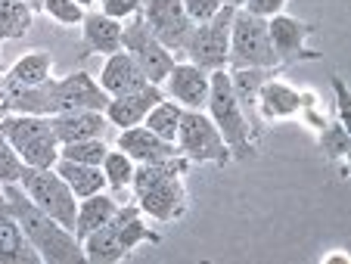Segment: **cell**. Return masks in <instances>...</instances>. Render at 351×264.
<instances>
[{"label": "cell", "mask_w": 351, "mask_h": 264, "mask_svg": "<svg viewBox=\"0 0 351 264\" xmlns=\"http://www.w3.org/2000/svg\"><path fill=\"white\" fill-rule=\"evenodd\" d=\"M224 3H230V7H237V10H239V7L245 3V0H224Z\"/></svg>", "instance_id": "40"}, {"label": "cell", "mask_w": 351, "mask_h": 264, "mask_svg": "<svg viewBox=\"0 0 351 264\" xmlns=\"http://www.w3.org/2000/svg\"><path fill=\"white\" fill-rule=\"evenodd\" d=\"M53 72V60H50V53L47 50H32L25 56L10 66L7 72V84L10 87H34V84H44Z\"/></svg>", "instance_id": "24"}, {"label": "cell", "mask_w": 351, "mask_h": 264, "mask_svg": "<svg viewBox=\"0 0 351 264\" xmlns=\"http://www.w3.org/2000/svg\"><path fill=\"white\" fill-rule=\"evenodd\" d=\"M103 178H106V187L115 193L121 190H131V180H134V168H137V162H134L128 152H121L119 146L115 149H109L106 156H103Z\"/></svg>", "instance_id": "28"}, {"label": "cell", "mask_w": 351, "mask_h": 264, "mask_svg": "<svg viewBox=\"0 0 351 264\" xmlns=\"http://www.w3.org/2000/svg\"><path fill=\"white\" fill-rule=\"evenodd\" d=\"M115 146H119L121 152H128V156L134 158V162H156V158H171V156H180L178 146L168 143V140H162L159 134H153L146 125H134V128H125V131H119V140H115Z\"/></svg>", "instance_id": "20"}, {"label": "cell", "mask_w": 351, "mask_h": 264, "mask_svg": "<svg viewBox=\"0 0 351 264\" xmlns=\"http://www.w3.org/2000/svg\"><path fill=\"white\" fill-rule=\"evenodd\" d=\"M0 264H40V255L7 205H0Z\"/></svg>", "instance_id": "21"}, {"label": "cell", "mask_w": 351, "mask_h": 264, "mask_svg": "<svg viewBox=\"0 0 351 264\" xmlns=\"http://www.w3.org/2000/svg\"><path fill=\"white\" fill-rule=\"evenodd\" d=\"M159 99H165L162 87L159 84H146L134 93H125V97H109L103 115H106V121L112 128H121V131H125V128L143 125V119L149 115V109H153Z\"/></svg>", "instance_id": "16"}, {"label": "cell", "mask_w": 351, "mask_h": 264, "mask_svg": "<svg viewBox=\"0 0 351 264\" xmlns=\"http://www.w3.org/2000/svg\"><path fill=\"white\" fill-rule=\"evenodd\" d=\"M3 205L16 215L22 233L28 237V243L34 245V252L40 255V264H81L87 261L81 239L75 237L69 227H62L60 221H53L47 211H40L32 199L25 196L19 184L3 187Z\"/></svg>", "instance_id": "2"}, {"label": "cell", "mask_w": 351, "mask_h": 264, "mask_svg": "<svg viewBox=\"0 0 351 264\" xmlns=\"http://www.w3.org/2000/svg\"><path fill=\"white\" fill-rule=\"evenodd\" d=\"M320 149L326 152V158H345L351 149V134L342 121H332V125H324L320 128V137H317Z\"/></svg>", "instance_id": "30"}, {"label": "cell", "mask_w": 351, "mask_h": 264, "mask_svg": "<svg viewBox=\"0 0 351 264\" xmlns=\"http://www.w3.org/2000/svg\"><path fill=\"white\" fill-rule=\"evenodd\" d=\"M53 93L56 112H69V109H97V112H103L109 103V93L87 72H69L62 78H53Z\"/></svg>", "instance_id": "13"}, {"label": "cell", "mask_w": 351, "mask_h": 264, "mask_svg": "<svg viewBox=\"0 0 351 264\" xmlns=\"http://www.w3.org/2000/svg\"><path fill=\"white\" fill-rule=\"evenodd\" d=\"M56 140L62 143H75V140H90V137H103L109 128L106 115L97 109H69V112H56L50 115Z\"/></svg>", "instance_id": "19"}, {"label": "cell", "mask_w": 351, "mask_h": 264, "mask_svg": "<svg viewBox=\"0 0 351 264\" xmlns=\"http://www.w3.org/2000/svg\"><path fill=\"white\" fill-rule=\"evenodd\" d=\"M286 3H289V0H245L243 10L245 13H252V16H258V19H271V16L283 13Z\"/></svg>", "instance_id": "35"}, {"label": "cell", "mask_w": 351, "mask_h": 264, "mask_svg": "<svg viewBox=\"0 0 351 264\" xmlns=\"http://www.w3.org/2000/svg\"><path fill=\"white\" fill-rule=\"evenodd\" d=\"M271 69L277 72L280 60L277 50L271 44V34H267V19L245 13L243 7L233 13V25H230V60L227 69Z\"/></svg>", "instance_id": "6"}, {"label": "cell", "mask_w": 351, "mask_h": 264, "mask_svg": "<svg viewBox=\"0 0 351 264\" xmlns=\"http://www.w3.org/2000/svg\"><path fill=\"white\" fill-rule=\"evenodd\" d=\"M0 205H3V187H0Z\"/></svg>", "instance_id": "41"}, {"label": "cell", "mask_w": 351, "mask_h": 264, "mask_svg": "<svg viewBox=\"0 0 351 264\" xmlns=\"http://www.w3.org/2000/svg\"><path fill=\"white\" fill-rule=\"evenodd\" d=\"M25 3H28V7H32V10H34V13H38V10H40V7H44V0H25Z\"/></svg>", "instance_id": "38"}, {"label": "cell", "mask_w": 351, "mask_h": 264, "mask_svg": "<svg viewBox=\"0 0 351 264\" xmlns=\"http://www.w3.org/2000/svg\"><path fill=\"white\" fill-rule=\"evenodd\" d=\"M298 112H305V93H298L292 84L280 78H267L258 87V97H255V115H261V121L274 125V121H286L295 119Z\"/></svg>", "instance_id": "14"}, {"label": "cell", "mask_w": 351, "mask_h": 264, "mask_svg": "<svg viewBox=\"0 0 351 264\" xmlns=\"http://www.w3.org/2000/svg\"><path fill=\"white\" fill-rule=\"evenodd\" d=\"M233 13H237V7L224 3V7H221L208 22L193 25L190 38H186V47H184L186 62L199 66L202 72H218V69H227V60H230Z\"/></svg>", "instance_id": "8"}, {"label": "cell", "mask_w": 351, "mask_h": 264, "mask_svg": "<svg viewBox=\"0 0 351 264\" xmlns=\"http://www.w3.org/2000/svg\"><path fill=\"white\" fill-rule=\"evenodd\" d=\"M208 78H212V91H208L206 112L215 121V128L221 131L230 156L233 158L255 156L258 152V140H255V131H252V119L243 112V106H239L237 93H233L230 72L218 69V72H208Z\"/></svg>", "instance_id": "4"}, {"label": "cell", "mask_w": 351, "mask_h": 264, "mask_svg": "<svg viewBox=\"0 0 351 264\" xmlns=\"http://www.w3.org/2000/svg\"><path fill=\"white\" fill-rule=\"evenodd\" d=\"M81 56H109V53L121 50V34H125V22L109 19L103 13H87L81 22Z\"/></svg>", "instance_id": "18"}, {"label": "cell", "mask_w": 351, "mask_h": 264, "mask_svg": "<svg viewBox=\"0 0 351 264\" xmlns=\"http://www.w3.org/2000/svg\"><path fill=\"white\" fill-rule=\"evenodd\" d=\"M320 264H348V255H345L342 249H332L330 255L320 258Z\"/></svg>", "instance_id": "36"}, {"label": "cell", "mask_w": 351, "mask_h": 264, "mask_svg": "<svg viewBox=\"0 0 351 264\" xmlns=\"http://www.w3.org/2000/svg\"><path fill=\"white\" fill-rule=\"evenodd\" d=\"M40 13H47L53 22H60V25H66V28H75V25H81V22H84L87 10L78 7L75 0H44Z\"/></svg>", "instance_id": "31"}, {"label": "cell", "mask_w": 351, "mask_h": 264, "mask_svg": "<svg viewBox=\"0 0 351 264\" xmlns=\"http://www.w3.org/2000/svg\"><path fill=\"white\" fill-rule=\"evenodd\" d=\"M143 16L146 28L153 32V38L159 44H165L171 53H184L186 47V38L193 32V22L190 16L184 13V3L180 0H143Z\"/></svg>", "instance_id": "12"}, {"label": "cell", "mask_w": 351, "mask_h": 264, "mask_svg": "<svg viewBox=\"0 0 351 264\" xmlns=\"http://www.w3.org/2000/svg\"><path fill=\"white\" fill-rule=\"evenodd\" d=\"M143 243L159 245L162 233L146 224V215L134 202V205H119V211L112 215L109 224H103L99 230L87 233L81 239V249H84L87 261L93 264H119L125 258H131V252Z\"/></svg>", "instance_id": "3"}, {"label": "cell", "mask_w": 351, "mask_h": 264, "mask_svg": "<svg viewBox=\"0 0 351 264\" xmlns=\"http://www.w3.org/2000/svg\"><path fill=\"white\" fill-rule=\"evenodd\" d=\"M212 78L193 62H174L171 75L165 78V97L180 103L184 109H206Z\"/></svg>", "instance_id": "15"}, {"label": "cell", "mask_w": 351, "mask_h": 264, "mask_svg": "<svg viewBox=\"0 0 351 264\" xmlns=\"http://www.w3.org/2000/svg\"><path fill=\"white\" fill-rule=\"evenodd\" d=\"M184 106L174 103V99H159V103L149 109V115L143 119V125L149 128L153 134H159L162 140H168V143H174V137H178V128H180V119H184Z\"/></svg>", "instance_id": "27"}, {"label": "cell", "mask_w": 351, "mask_h": 264, "mask_svg": "<svg viewBox=\"0 0 351 264\" xmlns=\"http://www.w3.org/2000/svg\"><path fill=\"white\" fill-rule=\"evenodd\" d=\"M99 87L109 93V97H125V93H134L140 87H146V75L140 72V66L134 62L131 53L119 50V53H109L103 60V69H99Z\"/></svg>", "instance_id": "17"}, {"label": "cell", "mask_w": 351, "mask_h": 264, "mask_svg": "<svg viewBox=\"0 0 351 264\" xmlns=\"http://www.w3.org/2000/svg\"><path fill=\"white\" fill-rule=\"evenodd\" d=\"M75 3H78V7H84V10H90L93 3H97V0H75Z\"/></svg>", "instance_id": "39"}, {"label": "cell", "mask_w": 351, "mask_h": 264, "mask_svg": "<svg viewBox=\"0 0 351 264\" xmlns=\"http://www.w3.org/2000/svg\"><path fill=\"white\" fill-rule=\"evenodd\" d=\"M180 3H184V13L190 16L193 25H199V22H208L221 7H224V0H180Z\"/></svg>", "instance_id": "34"}, {"label": "cell", "mask_w": 351, "mask_h": 264, "mask_svg": "<svg viewBox=\"0 0 351 264\" xmlns=\"http://www.w3.org/2000/svg\"><path fill=\"white\" fill-rule=\"evenodd\" d=\"M53 168L78 199H87V196H93V193L106 190V178H103V168L99 165H84V162H72V158H56Z\"/></svg>", "instance_id": "22"}, {"label": "cell", "mask_w": 351, "mask_h": 264, "mask_svg": "<svg viewBox=\"0 0 351 264\" xmlns=\"http://www.w3.org/2000/svg\"><path fill=\"white\" fill-rule=\"evenodd\" d=\"M34 25V10L25 0H0V44L19 40Z\"/></svg>", "instance_id": "25"}, {"label": "cell", "mask_w": 351, "mask_h": 264, "mask_svg": "<svg viewBox=\"0 0 351 264\" xmlns=\"http://www.w3.org/2000/svg\"><path fill=\"white\" fill-rule=\"evenodd\" d=\"M121 50L131 53L134 62L140 66V72L146 75V81H149V84H159V87L165 84V78L171 75L174 62H178L174 53L153 38V32L146 28L140 13L134 16V19H128L125 34H121Z\"/></svg>", "instance_id": "10"}, {"label": "cell", "mask_w": 351, "mask_h": 264, "mask_svg": "<svg viewBox=\"0 0 351 264\" xmlns=\"http://www.w3.org/2000/svg\"><path fill=\"white\" fill-rule=\"evenodd\" d=\"M186 162L184 156H171V158H156V162H140L134 168V180H131V193L134 202L140 205L149 221L156 224H171L180 221L190 208V196H186Z\"/></svg>", "instance_id": "1"}, {"label": "cell", "mask_w": 351, "mask_h": 264, "mask_svg": "<svg viewBox=\"0 0 351 264\" xmlns=\"http://www.w3.org/2000/svg\"><path fill=\"white\" fill-rule=\"evenodd\" d=\"M230 72V84H233V93H237L243 112L252 119L255 115V97H258V87L271 78V69H227Z\"/></svg>", "instance_id": "26"}, {"label": "cell", "mask_w": 351, "mask_h": 264, "mask_svg": "<svg viewBox=\"0 0 351 264\" xmlns=\"http://www.w3.org/2000/svg\"><path fill=\"white\" fill-rule=\"evenodd\" d=\"M178 152L186 162H199V165H218L224 168L230 162V149H227L221 131L215 128V121L208 119L206 109H186L184 119H180L178 137H174Z\"/></svg>", "instance_id": "7"}, {"label": "cell", "mask_w": 351, "mask_h": 264, "mask_svg": "<svg viewBox=\"0 0 351 264\" xmlns=\"http://www.w3.org/2000/svg\"><path fill=\"white\" fill-rule=\"evenodd\" d=\"M317 32L311 22H302L289 13H277L267 19V34L277 50L280 66H295V62H317L320 53L308 47V38Z\"/></svg>", "instance_id": "11"}, {"label": "cell", "mask_w": 351, "mask_h": 264, "mask_svg": "<svg viewBox=\"0 0 351 264\" xmlns=\"http://www.w3.org/2000/svg\"><path fill=\"white\" fill-rule=\"evenodd\" d=\"M109 152L106 140L90 137V140H75V143L60 146V158H72V162H84V165H103V156Z\"/></svg>", "instance_id": "29"}, {"label": "cell", "mask_w": 351, "mask_h": 264, "mask_svg": "<svg viewBox=\"0 0 351 264\" xmlns=\"http://www.w3.org/2000/svg\"><path fill=\"white\" fill-rule=\"evenodd\" d=\"M7 72L0 69V115H7Z\"/></svg>", "instance_id": "37"}, {"label": "cell", "mask_w": 351, "mask_h": 264, "mask_svg": "<svg viewBox=\"0 0 351 264\" xmlns=\"http://www.w3.org/2000/svg\"><path fill=\"white\" fill-rule=\"evenodd\" d=\"M99 3V13L109 16V19H119V22H128L143 10V0H97Z\"/></svg>", "instance_id": "33"}, {"label": "cell", "mask_w": 351, "mask_h": 264, "mask_svg": "<svg viewBox=\"0 0 351 264\" xmlns=\"http://www.w3.org/2000/svg\"><path fill=\"white\" fill-rule=\"evenodd\" d=\"M22 171H25V162L19 158V152L10 146V140L0 134V187L7 184H19Z\"/></svg>", "instance_id": "32"}, {"label": "cell", "mask_w": 351, "mask_h": 264, "mask_svg": "<svg viewBox=\"0 0 351 264\" xmlns=\"http://www.w3.org/2000/svg\"><path fill=\"white\" fill-rule=\"evenodd\" d=\"M0 134L10 140L25 168H53L60 158V140L47 115H0Z\"/></svg>", "instance_id": "5"}, {"label": "cell", "mask_w": 351, "mask_h": 264, "mask_svg": "<svg viewBox=\"0 0 351 264\" xmlns=\"http://www.w3.org/2000/svg\"><path fill=\"white\" fill-rule=\"evenodd\" d=\"M119 211V202H115L109 193H93L87 199H78V215H75V237L84 239L87 233L99 230L103 224L112 221V215Z\"/></svg>", "instance_id": "23"}, {"label": "cell", "mask_w": 351, "mask_h": 264, "mask_svg": "<svg viewBox=\"0 0 351 264\" xmlns=\"http://www.w3.org/2000/svg\"><path fill=\"white\" fill-rule=\"evenodd\" d=\"M19 187L25 190V196L32 199L40 211H47L53 221H60V224L69 227V230L75 227L78 196H75V193L69 190L66 180L56 174V168H25Z\"/></svg>", "instance_id": "9"}]
</instances>
